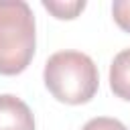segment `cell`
Segmentation results:
<instances>
[{"instance_id":"6da1fadb","label":"cell","mask_w":130,"mask_h":130,"mask_svg":"<svg viewBox=\"0 0 130 130\" xmlns=\"http://www.w3.org/2000/svg\"><path fill=\"white\" fill-rule=\"evenodd\" d=\"M43 79L55 100L71 106L89 102L100 85L95 63L79 51L53 53L45 63Z\"/></svg>"},{"instance_id":"5b68a950","label":"cell","mask_w":130,"mask_h":130,"mask_svg":"<svg viewBox=\"0 0 130 130\" xmlns=\"http://www.w3.org/2000/svg\"><path fill=\"white\" fill-rule=\"evenodd\" d=\"M43 6H45L55 18H75V16L85 8V0H71V2L43 0Z\"/></svg>"},{"instance_id":"7a4b0ae2","label":"cell","mask_w":130,"mask_h":130,"mask_svg":"<svg viewBox=\"0 0 130 130\" xmlns=\"http://www.w3.org/2000/svg\"><path fill=\"white\" fill-rule=\"evenodd\" d=\"M35 14L24 0H0V75L22 73L35 55Z\"/></svg>"},{"instance_id":"52a82bcc","label":"cell","mask_w":130,"mask_h":130,"mask_svg":"<svg viewBox=\"0 0 130 130\" xmlns=\"http://www.w3.org/2000/svg\"><path fill=\"white\" fill-rule=\"evenodd\" d=\"M81 130H128V128L116 118L100 116V118H91L89 122H85V126Z\"/></svg>"},{"instance_id":"277c9868","label":"cell","mask_w":130,"mask_h":130,"mask_svg":"<svg viewBox=\"0 0 130 130\" xmlns=\"http://www.w3.org/2000/svg\"><path fill=\"white\" fill-rule=\"evenodd\" d=\"M110 87L114 95L130 102V49L120 51L110 65Z\"/></svg>"},{"instance_id":"3957f363","label":"cell","mask_w":130,"mask_h":130,"mask_svg":"<svg viewBox=\"0 0 130 130\" xmlns=\"http://www.w3.org/2000/svg\"><path fill=\"white\" fill-rule=\"evenodd\" d=\"M0 130H35L30 108L12 93L0 95Z\"/></svg>"},{"instance_id":"8992f818","label":"cell","mask_w":130,"mask_h":130,"mask_svg":"<svg viewBox=\"0 0 130 130\" xmlns=\"http://www.w3.org/2000/svg\"><path fill=\"white\" fill-rule=\"evenodd\" d=\"M112 14L116 24L122 30L130 32V0H116L112 4Z\"/></svg>"}]
</instances>
